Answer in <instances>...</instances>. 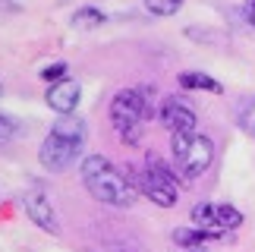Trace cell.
Segmentation results:
<instances>
[{"instance_id":"6da1fadb","label":"cell","mask_w":255,"mask_h":252,"mask_svg":"<svg viewBox=\"0 0 255 252\" xmlns=\"http://www.w3.org/2000/svg\"><path fill=\"white\" fill-rule=\"evenodd\" d=\"M82 183H85V189L92 192L98 202H107V205L129 208L135 202L129 177H123L111 161L101 158V154H88V158L82 161Z\"/></svg>"},{"instance_id":"7a4b0ae2","label":"cell","mask_w":255,"mask_h":252,"mask_svg":"<svg viewBox=\"0 0 255 252\" xmlns=\"http://www.w3.org/2000/svg\"><path fill=\"white\" fill-rule=\"evenodd\" d=\"M82 145H85V123L70 117V114H60V120L54 123V129L47 132V139L41 142L38 158H41V164L47 170L60 173L76 161V154L82 151Z\"/></svg>"},{"instance_id":"3957f363","label":"cell","mask_w":255,"mask_h":252,"mask_svg":"<svg viewBox=\"0 0 255 252\" xmlns=\"http://www.w3.org/2000/svg\"><path fill=\"white\" fill-rule=\"evenodd\" d=\"M151 114H154L151 101L145 98L142 92H135V89L117 92L114 101H111V123L117 126L120 139L129 142V145H139V142H142L145 123L151 120Z\"/></svg>"},{"instance_id":"277c9868","label":"cell","mask_w":255,"mask_h":252,"mask_svg":"<svg viewBox=\"0 0 255 252\" xmlns=\"http://www.w3.org/2000/svg\"><path fill=\"white\" fill-rule=\"evenodd\" d=\"M173 161L186 177H202L214 161V142L199 132H176L173 135Z\"/></svg>"},{"instance_id":"5b68a950","label":"cell","mask_w":255,"mask_h":252,"mask_svg":"<svg viewBox=\"0 0 255 252\" xmlns=\"http://www.w3.org/2000/svg\"><path fill=\"white\" fill-rule=\"evenodd\" d=\"M243 224V215L233 205H221V202H202L192 208V227H199L208 240L224 237L227 230H237Z\"/></svg>"},{"instance_id":"8992f818","label":"cell","mask_w":255,"mask_h":252,"mask_svg":"<svg viewBox=\"0 0 255 252\" xmlns=\"http://www.w3.org/2000/svg\"><path fill=\"white\" fill-rule=\"evenodd\" d=\"M142 189L148 192V199L161 208H173L176 205V186L167 167H161L158 161H151L142 173Z\"/></svg>"},{"instance_id":"52a82bcc","label":"cell","mask_w":255,"mask_h":252,"mask_svg":"<svg viewBox=\"0 0 255 252\" xmlns=\"http://www.w3.org/2000/svg\"><path fill=\"white\" fill-rule=\"evenodd\" d=\"M25 215L32 218L41 230H47V234H60V221H57V211H54L51 199H47L44 192H28V196H25Z\"/></svg>"},{"instance_id":"ba28073f","label":"cell","mask_w":255,"mask_h":252,"mask_svg":"<svg viewBox=\"0 0 255 252\" xmlns=\"http://www.w3.org/2000/svg\"><path fill=\"white\" fill-rule=\"evenodd\" d=\"M79 95H82V89H79L76 79H57V82H51L44 101H47V108L57 111V114H73L76 104H79Z\"/></svg>"},{"instance_id":"9c48e42d","label":"cell","mask_w":255,"mask_h":252,"mask_svg":"<svg viewBox=\"0 0 255 252\" xmlns=\"http://www.w3.org/2000/svg\"><path fill=\"white\" fill-rule=\"evenodd\" d=\"M161 120H164V126H167L173 135L195 129V111L189 108V104H183V98H167V101H164Z\"/></svg>"},{"instance_id":"30bf717a","label":"cell","mask_w":255,"mask_h":252,"mask_svg":"<svg viewBox=\"0 0 255 252\" xmlns=\"http://www.w3.org/2000/svg\"><path fill=\"white\" fill-rule=\"evenodd\" d=\"M180 85L195 92H224V85L218 79H211L208 73H180Z\"/></svg>"},{"instance_id":"8fae6325","label":"cell","mask_w":255,"mask_h":252,"mask_svg":"<svg viewBox=\"0 0 255 252\" xmlns=\"http://www.w3.org/2000/svg\"><path fill=\"white\" fill-rule=\"evenodd\" d=\"M73 25L76 28H98V25H104V13L95 6H82L73 13Z\"/></svg>"},{"instance_id":"7c38bea8","label":"cell","mask_w":255,"mask_h":252,"mask_svg":"<svg viewBox=\"0 0 255 252\" xmlns=\"http://www.w3.org/2000/svg\"><path fill=\"white\" fill-rule=\"evenodd\" d=\"M205 237L199 227H180V230H173V243L180 246V249H186V246H202L205 243Z\"/></svg>"},{"instance_id":"4fadbf2b","label":"cell","mask_w":255,"mask_h":252,"mask_svg":"<svg viewBox=\"0 0 255 252\" xmlns=\"http://www.w3.org/2000/svg\"><path fill=\"white\" fill-rule=\"evenodd\" d=\"M180 6H183V0H145V9L154 16H173V13H180Z\"/></svg>"},{"instance_id":"5bb4252c","label":"cell","mask_w":255,"mask_h":252,"mask_svg":"<svg viewBox=\"0 0 255 252\" xmlns=\"http://www.w3.org/2000/svg\"><path fill=\"white\" fill-rule=\"evenodd\" d=\"M66 76V63H51V66H44L41 70V79L51 85V82H57V79H63Z\"/></svg>"},{"instance_id":"9a60e30c","label":"cell","mask_w":255,"mask_h":252,"mask_svg":"<svg viewBox=\"0 0 255 252\" xmlns=\"http://www.w3.org/2000/svg\"><path fill=\"white\" fill-rule=\"evenodd\" d=\"M13 135H16V123L9 120V117H3V114H0V142L13 139Z\"/></svg>"},{"instance_id":"2e32d148","label":"cell","mask_w":255,"mask_h":252,"mask_svg":"<svg viewBox=\"0 0 255 252\" xmlns=\"http://www.w3.org/2000/svg\"><path fill=\"white\" fill-rule=\"evenodd\" d=\"M246 16H249V22L255 25V0H252V3H249V9H246Z\"/></svg>"},{"instance_id":"e0dca14e","label":"cell","mask_w":255,"mask_h":252,"mask_svg":"<svg viewBox=\"0 0 255 252\" xmlns=\"http://www.w3.org/2000/svg\"><path fill=\"white\" fill-rule=\"evenodd\" d=\"M180 252H205L202 246H186V249H180Z\"/></svg>"},{"instance_id":"ac0fdd59","label":"cell","mask_w":255,"mask_h":252,"mask_svg":"<svg viewBox=\"0 0 255 252\" xmlns=\"http://www.w3.org/2000/svg\"><path fill=\"white\" fill-rule=\"evenodd\" d=\"M0 95H3V85H0Z\"/></svg>"}]
</instances>
